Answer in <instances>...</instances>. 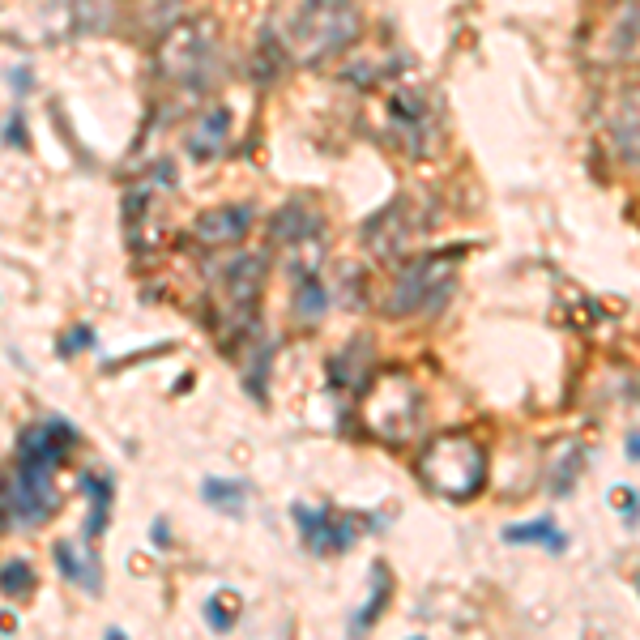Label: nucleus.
Masks as SVG:
<instances>
[{
    "label": "nucleus",
    "mask_w": 640,
    "mask_h": 640,
    "mask_svg": "<svg viewBox=\"0 0 640 640\" xmlns=\"http://www.w3.org/2000/svg\"><path fill=\"white\" fill-rule=\"evenodd\" d=\"M363 35V18L355 0H295L286 13L282 43L295 64H320L329 56H342Z\"/></svg>",
    "instance_id": "1"
},
{
    "label": "nucleus",
    "mask_w": 640,
    "mask_h": 640,
    "mask_svg": "<svg viewBox=\"0 0 640 640\" xmlns=\"http://www.w3.org/2000/svg\"><path fill=\"white\" fill-rule=\"evenodd\" d=\"M419 478L427 483V491H436L453 504H466L487 483V448L466 431L431 436L419 453Z\"/></svg>",
    "instance_id": "2"
},
{
    "label": "nucleus",
    "mask_w": 640,
    "mask_h": 640,
    "mask_svg": "<svg viewBox=\"0 0 640 640\" xmlns=\"http://www.w3.org/2000/svg\"><path fill=\"white\" fill-rule=\"evenodd\" d=\"M218 60V26L210 18H188L158 39L154 64L171 86H197L205 69Z\"/></svg>",
    "instance_id": "3"
},
{
    "label": "nucleus",
    "mask_w": 640,
    "mask_h": 640,
    "mask_svg": "<svg viewBox=\"0 0 640 640\" xmlns=\"http://www.w3.org/2000/svg\"><path fill=\"white\" fill-rule=\"evenodd\" d=\"M453 291V261L448 256H419L410 261L397 282L389 286V299H384V312L389 316H414V312H436L448 303Z\"/></svg>",
    "instance_id": "4"
},
{
    "label": "nucleus",
    "mask_w": 640,
    "mask_h": 640,
    "mask_svg": "<svg viewBox=\"0 0 640 640\" xmlns=\"http://www.w3.org/2000/svg\"><path fill=\"white\" fill-rule=\"evenodd\" d=\"M423 419V402H419V389L402 376V372H389L376 380L372 397H367V427L384 440H406L414 427Z\"/></svg>",
    "instance_id": "5"
},
{
    "label": "nucleus",
    "mask_w": 640,
    "mask_h": 640,
    "mask_svg": "<svg viewBox=\"0 0 640 640\" xmlns=\"http://www.w3.org/2000/svg\"><path fill=\"white\" fill-rule=\"evenodd\" d=\"M52 474L47 466H26L18 461V478H13V491H9V504L18 508V517L39 525L56 512V487H52Z\"/></svg>",
    "instance_id": "6"
},
{
    "label": "nucleus",
    "mask_w": 640,
    "mask_h": 640,
    "mask_svg": "<svg viewBox=\"0 0 640 640\" xmlns=\"http://www.w3.org/2000/svg\"><path fill=\"white\" fill-rule=\"evenodd\" d=\"M252 231V210L248 205H214V210L197 214L192 222V235L205 248H231Z\"/></svg>",
    "instance_id": "7"
},
{
    "label": "nucleus",
    "mask_w": 640,
    "mask_h": 640,
    "mask_svg": "<svg viewBox=\"0 0 640 640\" xmlns=\"http://www.w3.org/2000/svg\"><path fill=\"white\" fill-rule=\"evenodd\" d=\"M295 521L303 530V547H312L316 555L346 551L355 542V525L338 521V512H329V508H295Z\"/></svg>",
    "instance_id": "8"
},
{
    "label": "nucleus",
    "mask_w": 640,
    "mask_h": 640,
    "mask_svg": "<svg viewBox=\"0 0 640 640\" xmlns=\"http://www.w3.org/2000/svg\"><path fill=\"white\" fill-rule=\"evenodd\" d=\"M60 18L73 35H103L116 22V0H60Z\"/></svg>",
    "instance_id": "9"
},
{
    "label": "nucleus",
    "mask_w": 640,
    "mask_h": 640,
    "mask_svg": "<svg viewBox=\"0 0 640 640\" xmlns=\"http://www.w3.org/2000/svg\"><path fill=\"white\" fill-rule=\"evenodd\" d=\"M222 282H227L231 303H239V308H256V295H261V286H265V261L261 256H235V261L227 265V274H222Z\"/></svg>",
    "instance_id": "10"
},
{
    "label": "nucleus",
    "mask_w": 640,
    "mask_h": 640,
    "mask_svg": "<svg viewBox=\"0 0 640 640\" xmlns=\"http://www.w3.org/2000/svg\"><path fill=\"white\" fill-rule=\"evenodd\" d=\"M227 133H231V111L227 107H214L210 116L197 120V128L188 133V154L197 158V163H205V158H214L222 150Z\"/></svg>",
    "instance_id": "11"
},
{
    "label": "nucleus",
    "mask_w": 640,
    "mask_h": 640,
    "mask_svg": "<svg viewBox=\"0 0 640 640\" xmlns=\"http://www.w3.org/2000/svg\"><path fill=\"white\" fill-rule=\"evenodd\" d=\"M504 542H512V547H551L555 555L568 551V538L559 534V525L551 517H538V521H525V525H508Z\"/></svg>",
    "instance_id": "12"
},
{
    "label": "nucleus",
    "mask_w": 640,
    "mask_h": 640,
    "mask_svg": "<svg viewBox=\"0 0 640 640\" xmlns=\"http://www.w3.org/2000/svg\"><path fill=\"white\" fill-rule=\"evenodd\" d=\"M201 500L214 512H227V517H244L248 508V487L235 483V478H205L201 483Z\"/></svg>",
    "instance_id": "13"
},
{
    "label": "nucleus",
    "mask_w": 640,
    "mask_h": 640,
    "mask_svg": "<svg viewBox=\"0 0 640 640\" xmlns=\"http://www.w3.org/2000/svg\"><path fill=\"white\" fill-rule=\"evenodd\" d=\"M606 60H632V64H640V5L615 18L611 47H606Z\"/></svg>",
    "instance_id": "14"
},
{
    "label": "nucleus",
    "mask_w": 640,
    "mask_h": 640,
    "mask_svg": "<svg viewBox=\"0 0 640 640\" xmlns=\"http://www.w3.org/2000/svg\"><path fill=\"white\" fill-rule=\"evenodd\" d=\"M56 559H60V572L69 576L73 585L99 589V576H94V559H82V555H77L73 542H56Z\"/></svg>",
    "instance_id": "15"
},
{
    "label": "nucleus",
    "mask_w": 640,
    "mask_h": 640,
    "mask_svg": "<svg viewBox=\"0 0 640 640\" xmlns=\"http://www.w3.org/2000/svg\"><path fill=\"white\" fill-rule=\"evenodd\" d=\"M35 589V572H30V564H22V559H13V564L0 568V594L9 598H22Z\"/></svg>",
    "instance_id": "16"
},
{
    "label": "nucleus",
    "mask_w": 640,
    "mask_h": 640,
    "mask_svg": "<svg viewBox=\"0 0 640 640\" xmlns=\"http://www.w3.org/2000/svg\"><path fill=\"white\" fill-rule=\"evenodd\" d=\"M86 491L94 495V508H90V521H86V538L94 542L103 530V521H107V508H111V487L99 483V478H86Z\"/></svg>",
    "instance_id": "17"
},
{
    "label": "nucleus",
    "mask_w": 640,
    "mask_h": 640,
    "mask_svg": "<svg viewBox=\"0 0 640 640\" xmlns=\"http://www.w3.org/2000/svg\"><path fill=\"white\" fill-rule=\"evenodd\" d=\"M299 316L303 320H320V316H325V308H329V299H325V286H320L316 278H308V282H303L299 286Z\"/></svg>",
    "instance_id": "18"
},
{
    "label": "nucleus",
    "mask_w": 640,
    "mask_h": 640,
    "mask_svg": "<svg viewBox=\"0 0 640 640\" xmlns=\"http://www.w3.org/2000/svg\"><path fill=\"white\" fill-rule=\"evenodd\" d=\"M611 504H619V508H623V517H628V521H636V517H640V500H636V491H632V487H615V491H611Z\"/></svg>",
    "instance_id": "19"
},
{
    "label": "nucleus",
    "mask_w": 640,
    "mask_h": 640,
    "mask_svg": "<svg viewBox=\"0 0 640 640\" xmlns=\"http://www.w3.org/2000/svg\"><path fill=\"white\" fill-rule=\"evenodd\" d=\"M628 457L640 461V436H628Z\"/></svg>",
    "instance_id": "20"
},
{
    "label": "nucleus",
    "mask_w": 640,
    "mask_h": 640,
    "mask_svg": "<svg viewBox=\"0 0 640 640\" xmlns=\"http://www.w3.org/2000/svg\"><path fill=\"white\" fill-rule=\"evenodd\" d=\"M636 5H640V0H636Z\"/></svg>",
    "instance_id": "21"
}]
</instances>
